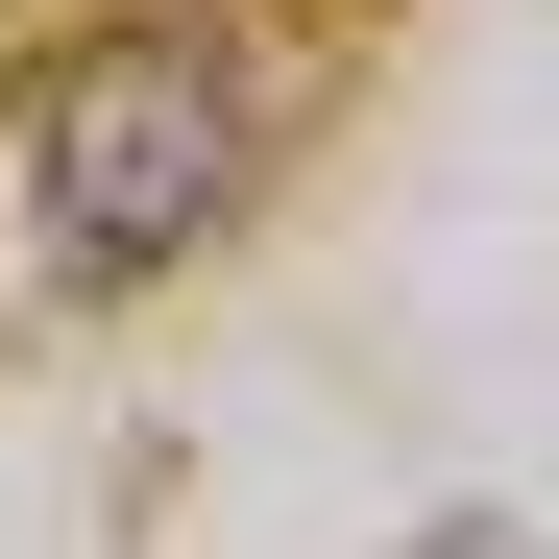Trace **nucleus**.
<instances>
[{"label": "nucleus", "instance_id": "f03ea898", "mask_svg": "<svg viewBox=\"0 0 559 559\" xmlns=\"http://www.w3.org/2000/svg\"><path fill=\"white\" fill-rule=\"evenodd\" d=\"M438 559H511V535H487V511H462V535H438Z\"/></svg>", "mask_w": 559, "mask_h": 559}, {"label": "nucleus", "instance_id": "f257e3e1", "mask_svg": "<svg viewBox=\"0 0 559 559\" xmlns=\"http://www.w3.org/2000/svg\"><path fill=\"white\" fill-rule=\"evenodd\" d=\"M219 219H243V73L195 25H122V49H73L25 98V243L73 293H146V267H195Z\"/></svg>", "mask_w": 559, "mask_h": 559}]
</instances>
